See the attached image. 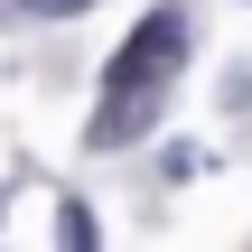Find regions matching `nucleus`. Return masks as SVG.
Returning a JSON list of instances; mask_svg holds the SVG:
<instances>
[{"mask_svg":"<svg viewBox=\"0 0 252 252\" xmlns=\"http://www.w3.org/2000/svg\"><path fill=\"white\" fill-rule=\"evenodd\" d=\"M178 56H187V9H150V19L122 37V56L103 65V94H159V84L178 75Z\"/></svg>","mask_w":252,"mask_h":252,"instance_id":"obj_1","label":"nucleus"},{"mask_svg":"<svg viewBox=\"0 0 252 252\" xmlns=\"http://www.w3.org/2000/svg\"><path fill=\"white\" fill-rule=\"evenodd\" d=\"M37 19H75V9H94V0H28Z\"/></svg>","mask_w":252,"mask_h":252,"instance_id":"obj_3","label":"nucleus"},{"mask_svg":"<svg viewBox=\"0 0 252 252\" xmlns=\"http://www.w3.org/2000/svg\"><path fill=\"white\" fill-rule=\"evenodd\" d=\"M56 243H94V215L84 206H56Z\"/></svg>","mask_w":252,"mask_h":252,"instance_id":"obj_2","label":"nucleus"}]
</instances>
